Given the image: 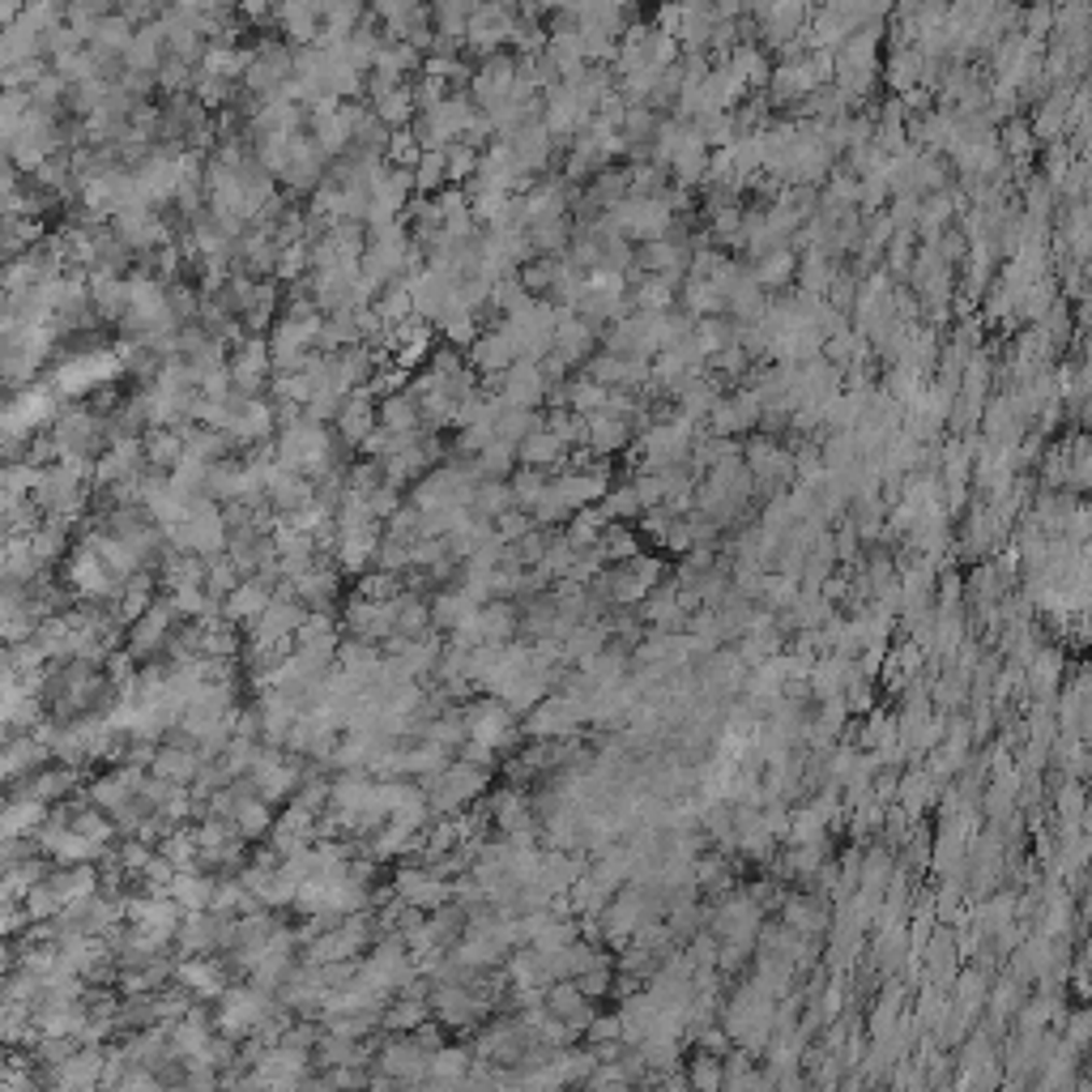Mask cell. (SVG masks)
<instances>
[{
    "instance_id": "43",
    "label": "cell",
    "mask_w": 1092,
    "mask_h": 1092,
    "mask_svg": "<svg viewBox=\"0 0 1092 1092\" xmlns=\"http://www.w3.org/2000/svg\"><path fill=\"white\" fill-rule=\"evenodd\" d=\"M419 158H423L419 132H414V128H393L388 150H384V162H388V167H419Z\"/></svg>"
},
{
    "instance_id": "33",
    "label": "cell",
    "mask_w": 1092,
    "mask_h": 1092,
    "mask_svg": "<svg viewBox=\"0 0 1092 1092\" xmlns=\"http://www.w3.org/2000/svg\"><path fill=\"white\" fill-rule=\"evenodd\" d=\"M414 188L423 197H436L440 188H449V158H444V150H423V158L414 167Z\"/></svg>"
},
{
    "instance_id": "15",
    "label": "cell",
    "mask_w": 1092,
    "mask_h": 1092,
    "mask_svg": "<svg viewBox=\"0 0 1092 1092\" xmlns=\"http://www.w3.org/2000/svg\"><path fill=\"white\" fill-rule=\"evenodd\" d=\"M90 303L99 312L103 325H120L128 316V282L124 278H108V273H90Z\"/></svg>"
},
{
    "instance_id": "39",
    "label": "cell",
    "mask_w": 1092,
    "mask_h": 1092,
    "mask_svg": "<svg viewBox=\"0 0 1092 1092\" xmlns=\"http://www.w3.org/2000/svg\"><path fill=\"white\" fill-rule=\"evenodd\" d=\"M260 751H265V742H260V738L231 734V742H227V751H223V764L231 768V777H252V768H256Z\"/></svg>"
},
{
    "instance_id": "10",
    "label": "cell",
    "mask_w": 1092,
    "mask_h": 1092,
    "mask_svg": "<svg viewBox=\"0 0 1092 1092\" xmlns=\"http://www.w3.org/2000/svg\"><path fill=\"white\" fill-rule=\"evenodd\" d=\"M47 883L65 896V905L69 900H86V896H95V892H103V870H99V862H73V866H52V875H47Z\"/></svg>"
},
{
    "instance_id": "25",
    "label": "cell",
    "mask_w": 1092,
    "mask_h": 1092,
    "mask_svg": "<svg viewBox=\"0 0 1092 1092\" xmlns=\"http://www.w3.org/2000/svg\"><path fill=\"white\" fill-rule=\"evenodd\" d=\"M610 516L602 508H577L572 516H568V525H564V538L577 547V551H585V547H598L602 542V534H607Z\"/></svg>"
},
{
    "instance_id": "41",
    "label": "cell",
    "mask_w": 1092,
    "mask_h": 1092,
    "mask_svg": "<svg viewBox=\"0 0 1092 1092\" xmlns=\"http://www.w3.org/2000/svg\"><path fill=\"white\" fill-rule=\"evenodd\" d=\"M1089 790L1072 777V781H1063L1059 785V820H1063V828H1080V820L1089 816Z\"/></svg>"
},
{
    "instance_id": "26",
    "label": "cell",
    "mask_w": 1092,
    "mask_h": 1092,
    "mask_svg": "<svg viewBox=\"0 0 1092 1092\" xmlns=\"http://www.w3.org/2000/svg\"><path fill=\"white\" fill-rule=\"evenodd\" d=\"M892 870H896V850H892L888 841H875L870 850H862V888H866V892L883 896Z\"/></svg>"
},
{
    "instance_id": "56",
    "label": "cell",
    "mask_w": 1092,
    "mask_h": 1092,
    "mask_svg": "<svg viewBox=\"0 0 1092 1092\" xmlns=\"http://www.w3.org/2000/svg\"><path fill=\"white\" fill-rule=\"evenodd\" d=\"M457 760L479 764V768H486V772H495V768H499V751H495L491 742H483V738H466V747L457 751Z\"/></svg>"
},
{
    "instance_id": "48",
    "label": "cell",
    "mask_w": 1092,
    "mask_h": 1092,
    "mask_svg": "<svg viewBox=\"0 0 1092 1092\" xmlns=\"http://www.w3.org/2000/svg\"><path fill=\"white\" fill-rule=\"evenodd\" d=\"M355 594L375 598V602H388V598L401 594V577H397V572H384V568H367V572H359V581H355Z\"/></svg>"
},
{
    "instance_id": "22",
    "label": "cell",
    "mask_w": 1092,
    "mask_h": 1092,
    "mask_svg": "<svg viewBox=\"0 0 1092 1092\" xmlns=\"http://www.w3.org/2000/svg\"><path fill=\"white\" fill-rule=\"evenodd\" d=\"M538 427H547V419H542L534 406H508V401H499V414H495V436H499V440L521 444V440L534 436Z\"/></svg>"
},
{
    "instance_id": "46",
    "label": "cell",
    "mask_w": 1092,
    "mask_h": 1092,
    "mask_svg": "<svg viewBox=\"0 0 1092 1092\" xmlns=\"http://www.w3.org/2000/svg\"><path fill=\"white\" fill-rule=\"evenodd\" d=\"M598 508L607 512L610 521H632V516H640V512H644V504H640V495H636V483L610 486Z\"/></svg>"
},
{
    "instance_id": "16",
    "label": "cell",
    "mask_w": 1092,
    "mask_h": 1092,
    "mask_svg": "<svg viewBox=\"0 0 1092 1092\" xmlns=\"http://www.w3.org/2000/svg\"><path fill=\"white\" fill-rule=\"evenodd\" d=\"M627 440H632V419L627 414H614V410L590 414V449L598 457H610V453L627 449Z\"/></svg>"
},
{
    "instance_id": "18",
    "label": "cell",
    "mask_w": 1092,
    "mask_h": 1092,
    "mask_svg": "<svg viewBox=\"0 0 1092 1092\" xmlns=\"http://www.w3.org/2000/svg\"><path fill=\"white\" fill-rule=\"evenodd\" d=\"M145 457L154 470H175L184 457H188V444H184V431L180 427H150L145 431Z\"/></svg>"
},
{
    "instance_id": "11",
    "label": "cell",
    "mask_w": 1092,
    "mask_h": 1092,
    "mask_svg": "<svg viewBox=\"0 0 1092 1092\" xmlns=\"http://www.w3.org/2000/svg\"><path fill=\"white\" fill-rule=\"evenodd\" d=\"M52 803H43V798H30V794H13L9 798V807H4V824H0V833L4 837H34L47 820H52Z\"/></svg>"
},
{
    "instance_id": "21",
    "label": "cell",
    "mask_w": 1092,
    "mask_h": 1092,
    "mask_svg": "<svg viewBox=\"0 0 1092 1092\" xmlns=\"http://www.w3.org/2000/svg\"><path fill=\"white\" fill-rule=\"evenodd\" d=\"M483 632L491 644H508L521 636V607L512 598H491L483 602Z\"/></svg>"
},
{
    "instance_id": "49",
    "label": "cell",
    "mask_w": 1092,
    "mask_h": 1092,
    "mask_svg": "<svg viewBox=\"0 0 1092 1092\" xmlns=\"http://www.w3.org/2000/svg\"><path fill=\"white\" fill-rule=\"evenodd\" d=\"M22 905H26V913H30L34 922H52V918L65 909V896H60V892L43 879V883H34V888L26 892V900H22Z\"/></svg>"
},
{
    "instance_id": "36",
    "label": "cell",
    "mask_w": 1092,
    "mask_h": 1092,
    "mask_svg": "<svg viewBox=\"0 0 1092 1092\" xmlns=\"http://www.w3.org/2000/svg\"><path fill=\"white\" fill-rule=\"evenodd\" d=\"M670 299H675V282L662 278V273H649V278L632 290V308H640V312H666Z\"/></svg>"
},
{
    "instance_id": "37",
    "label": "cell",
    "mask_w": 1092,
    "mask_h": 1092,
    "mask_svg": "<svg viewBox=\"0 0 1092 1092\" xmlns=\"http://www.w3.org/2000/svg\"><path fill=\"white\" fill-rule=\"evenodd\" d=\"M598 547H602V555H607L610 564H623V559H636V555H640V534L627 529V521H610Z\"/></svg>"
},
{
    "instance_id": "27",
    "label": "cell",
    "mask_w": 1092,
    "mask_h": 1092,
    "mask_svg": "<svg viewBox=\"0 0 1092 1092\" xmlns=\"http://www.w3.org/2000/svg\"><path fill=\"white\" fill-rule=\"evenodd\" d=\"M371 112L388 124V128H410V124L419 120V99H414V86H397V90H388L384 99H375V103H371Z\"/></svg>"
},
{
    "instance_id": "57",
    "label": "cell",
    "mask_w": 1092,
    "mask_h": 1092,
    "mask_svg": "<svg viewBox=\"0 0 1092 1092\" xmlns=\"http://www.w3.org/2000/svg\"><path fill=\"white\" fill-rule=\"evenodd\" d=\"M414 9H419V0H371V13H375L384 26H397V22H406Z\"/></svg>"
},
{
    "instance_id": "2",
    "label": "cell",
    "mask_w": 1092,
    "mask_h": 1092,
    "mask_svg": "<svg viewBox=\"0 0 1092 1092\" xmlns=\"http://www.w3.org/2000/svg\"><path fill=\"white\" fill-rule=\"evenodd\" d=\"M393 883H397V896H401V900H410V905H419V909H427V913L440 909L444 900H453V879L436 875V870L423 866V862H397Z\"/></svg>"
},
{
    "instance_id": "40",
    "label": "cell",
    "mask_w": 1092,
    "mask_h": 1092,
    "mask_svg": "<svg viewBox=\"0 0 1092 1092\" xmlns=\"http://www.w3.org/2000/svg\"><path fill=\"white\" fill-rule=\"evenodd\" d=\"M683 308H692L696 316H718L726 308V295L709 278H692L687 290H683Z\"/></svg>"
},
{
    "instance_id": "13",
    "label": "cell",
    "mask_w": 1092,
    "mask_h": 1092,
    "mask_svg": "<svg viewBox=\"0 0 1092 1092\" xmlns=\"http://www.w3.org/2000/svg\"><path fill=\"white\" fill-rule=\"evenodd\" d=\"M564 214H568V188H564V180H534V188L525 193V227L564 218Z\"/></svg>"
},
{
    "instance_id": "53",
    "label": "cell",
    "mask_w": 1092,
    "mask_h": 1092,
    "mask_svg": "<svg viewBox=\"0 0 1092 1092\" xmlns=\"http://www.w3.org/2000/svg\"><path fill=\"white\" fill-rule=\"evenodd\" d=\"M581 990L598 1003V998H607V994H614V965H594V969H585L581 977Z\"/></svg>"
},
{
    "instance_id": "32",
    "label": "cell",
    "mask_w": 1092,
    "mask_h": 1092,
    "mask_svg": "<svg viewBox=\"0 0 1092 1092\" xmlns=\"http://www.w3.org/2000/svg\"><path fill=\"white\" fill-rule=\"evenodd\" d=\"M444 158H449V184H457V188H466L483 167V150L470 145V141H453L444 150Z\"/></svg>"
},
{
    "instance_id": "58",
    "label": "cell",
    "mask_w": 1092,
    "mask_h": 1092,
    "mask_svg": "<svg viewBox=\"0 0 1092 1092\" xmlns=\"http://www.w3.org/2000/svg\"><path fill=\"white\" fill-rule=\"evenodd\" d=\"M1067 1046H1072V1050H1089L1092 1046V1011H1076V1016H1072Z\"/></svg>"
},
{
    "instance_id": "50",
    "label": "cell",
    "mask_w": 1092,
    "mask_h": 1092,
    "mask_svg": "<svg viewBox=\"0 0 1092 1092\" xmlns=\"http://www.w3.org/2000/svg\"><path fill=\"white\" fill-rule=\"evenodd\" d=\"M572 559H577V547L564 538V529H559V534H551V547H547V555H542V568H547L555 581H564V577H568V568H572Z\"/></svg>"
},
{
    "instance_id": "5",
    "label": "cell",
    "mask_w": 1092,
    "mask_h": 1092,
    "mask_svg": "<svg viewBox=\"0 0 1092 1092\" xmlns=\"http://www.w3.org/2000/svg\"><path fill=\"white\" fill-rule=\"evenodd\" d=\"M175 981H180V985H188L197 998L218 1003V998H223V990L231 985V973H227V965H223V956H218V952H214V956H180Z\"/></svg>"
},
{
    "instance_id": "47",
    "label": "cell",
    "mask_w": 1092,
    "mask_h": 1092,
    "mask_svg": "<svg viewBox=\"0 0 1092 1092\" xmlns=\"http://www.w3.org/2000/svg\"><path fill=\"white\" fill-rule=\"evenodd\" d=\"M303 273H312V243L308 240L286 243V247L278 252V273H273V278H282V282H299Z\"/></svg>"
},
{
    "instance_id": "6",
    "label": "cell",
    "mask_w": 1092,
    "mask_h": 1092,
    "mask_svg": "<svg viewBox=\"0 0 1092 1092\" xmlns=\"http://www.w3.org/2000/svg\"><path fill=\"white\" fill-rule=\"evenodd\" d=\"M52 747L34 734V729H17V734H4V781H17V777H30L39 772L43 764H52Z\"/></svg>"
},
{
    "instance_id": "24",
    "label": "cell",
    "mask_w": 1092,
    "mask_h": 1092,
    "mask_svg": "<svg viewBox=\"0 0 1092 1092\" xmlns=\"http://www.w3.org/2000/svg\"><path fill=\"white\" fill-rule=\"evenodd\" d=\"M52 866L56 862H47V853H34L17 866H4V900H26V892L52 875Z\"/></svg>"
},
{
    "instance_id": "29",
    "label": "cell",
    "mask_w": 1092,
    "mask_h": 1092,
    "mask_svg": "<svg viewBox=\"0 0 1092 1092\" xmlns=\"http://www.w3.org/2000/svg\"><path fill=\"white\" fill-rule=\"evenodd\" d=\"M559 260H564V256H534V260H525V265L516 269L521 286H525L534 299H547V295L555 290V282H559Z\"/></svg>"
},
{
    "instance_id": "23",
    "label": "cell",
    "mask_w": 1092,
    "mask_h": 1092,
    "mask_svg": "<svg viewBox=\"0 0 1092 1092\" xmlns=\"http://www.w3.org/2000/svg\"><path fill=\"white\" fill-rule=\"evenodd\" d=\"M423 1020H431V1003L414 994H393L384 1003V1033H414Z\"/></svg>"
},
{
    "instance_id": "31",
    "label": "cell",
    "mask_w": 1092,
    "mask_h": 1092,
    "mask_svg": "<svg viewBox=\"0 0 1092 1092\" xmlns=\"http://www.w3.org/2000/svg\"><path fill=\"white\" fill-rule=\"evenodd\" d=\"M86 794H90V803H95V807H103V811H116V807H124V803L132 798V790L124 785L116 768L86 777Z\"/></svg>"
},
{
    "instance_id": "12",
    "label": "cell",
    "mask_w": 1092,
    "mask_h": 1092,
    "mask_svg": "<svg viewBox=\"0 0 1092 1092\" xmlns=\"http://www.w3.org/2000/svg\"><path fill=\"white\" fill-rule=\"evenodd\" d=\"M470 1063H474V1050L462 1046V1041H444L436 1054H431V1067H427V1084H440V1089H462L466 1076H470Z\"/></svg>"
},
{
    "instance_id": "9",
    "label": "cell",
    "mask_w": 1092,
    "mask_h": 1092,
    "mask_svg": "<svg viewBox=\"0 0 1092 1092\" xmlns=\"http://www.w3.org/2000/svg\"><path fill=\"white\" fill-rule=\"evenodd\" d=\"M269 602H273V585H265L260 577H243L240 590H231V594H227L223 614H227L236 627H252V623L265 614Z\"/></svg>"
},
{
    "instance_id": "17",
    "label": "cell",
    "mask_w": 1092,
    "mask_h": 1092,
    "mask_svg": "<svg viewBox=\"0 0 1092 1092\" xmlns=\"http://www.w3.org/2000/svg\"><path fill=\"white\" fill-rule=\"evenodd\" d=\"M214 888H218V875H214V870H201V866L180 870V875L171 879V896L184 905V913L210 909V905H214Z\"/></svg>"
},
{
    "instance_id": "52",
    "label": "cell",
    "mask_w": 1092,
    "mask_h": 1092,
    "mask_svg": "<svg viewBox=\"0 0 1092 1092\" xmlns=\"http://www.w3.org/2000/svg\"><path fill=\"white\" fill-rule=\"evenodd\" d=\"M367 504H371V512H375L380 521H388V516H393V512L406 504V491H401V486H393L388 479H384V483H380L375 491H371V495H367Z\"/></svg>"
},
{
    "instance_id": "44",
    "label": "cell",
    "mask_w": 1092,
    "mask_h": 1092,
    "mask_svg": "<svg viewBox=\"0 0 1092 1092\" xmlns=\"http://www.w3.org/2000/svg\"><path fill=\"white\" fill-rule=\"evenodd\" d=\"M214 1033L218 1029H205V1024H193V1020H175L171 1024V1046L188 1059V1054H205L210 1050V1041H214Z\"/></svg>"
},
{
    "instance_id": "14",
    "label": "cell",
    "mask_w": 1092,
    "mask_h": 1092,
    "mask_svg": "<svg viewBox=\"0 0 1092 1092\" xmlns=\"http://www.w3.org/2000/svg\"><path fill=\"white\" fill-rule=\"evenodd\" d=\"M516 457H521V466H538V470H564V462H568V444L551 431V427H538L534 436H525L521 444H516Z\"/></svg>"
},
{
    "instance_id": "19",
    "label": "cell",
    "mask_w": 1092,
    "mask_h": 1092,
    "mask_svg": "<svg viewBox=\"0 0 1092 1092\" xmlns=\"http://www.w3.org/2000/svg\"><path fill=\"white\" fill-rule=\"evenodd\" d=\"M380 423H384V427H393V431H423L419 393H414V388H401V393L380 397Z\"/></svg>"
},
{
    "instance_id": "55",
    "label": "cell",
    "mask_w": 1092,
    "mask_h": 1092,
    "mask_svg": "<svg viewBox=\"0 0 1092 1092\" xmlns=\"http://www.w3.org/2000/svg\"><path fill=\"white\" fill-rule=\"evenodd\" d=\"M410 555H414V568H431V564H440L449 555V538H414Z\"/></svg>"
},
{
    "instance_id": "54",
    "label": "cell",
    "mask_w": 1092,
    "mask_h": 1092,
    "mask_svg": "<svg viewBox=\"0 0 1092 1092\" xmlns=\"http://www.w3.org/2000/svg\"><path fill=\"white\" fill-rule=\"evenodd\" d=\"M607 1041H623V1016H594V1024L585 1029V1046H607Z\"/></svg>"
},
{
    "instance_id": "38",
    "label": "cell",
    "mask_w": 1092,
    "mask_h": 1092,
    "mask_svg": "<svg viewBox=\"0 0 1092 1092\" xmlns=\"http://www.w3.org/2000/svg\"><path fill=\"white\" fill-rule=\"evenodd\" d=\"M551 470H538V466H516L512 474H508V483H512V491H516V504L521 508H534L538 504V495L551 486Z\"/></svg>"
},
{
    "instance_id": "20",
    "label": "cell",
    "mask_w": 1092,
    "mask_h": 1092,
    "mask_svg": "<svg viewBox=\"0 0 1092 1092\" xmlns=\"http://www.w3.org/2000/svg\"><path fill=\"white\" fill-rule=\"evenodd\" d=\"M236 828H240L243 837L256 846V841H265L269 833H273V824H278V807L273 803H265L260 794H247L240 803V811H236V820H231Z\"/></svg>"
},
{
    "instance_id": "51",
    "label": "cell",
    "mask_w": 1092,
    "mask_h": 1092,
    "mask_svg": "<svg viewBox=\"0 0 1092 1092\" xmlns=\"http://www.w3.org/2000/svg\"><path fill=\"white\" fill-rule=\"evenodd\" d=\"M538 521H534V512L529 508H508L504 516H495V534L504 538V542H516L521 534H529Z\"/></svg>"
},
{
    "instance_id": "45",
    "label": "cell",
    "mask_w": 1092,
    "mask_h": 1092,
    "mask_svg": "<svg viewBox=\"0 0 1092 1092\" xmlns=\"http://www.w3.org/2000/svg\"><path fill=\"white\" fill-rule=\"evenodd\" d=\"M794 269H798V260H794L785 247H772V252H764V256H760V273H755V282H760V286H785V282L794 278Z\"/></svg>"
},
{
    "instance_id": "30",
    "label": "cell",
    "mask_w": 1092,
    "mask_h": 1092,
    "mask_svg": "<svg viewBox=\"0 0 1092 1092\" xmlns=\"http://www.w3.org/2000/svg\"><path fill=\"white\" fill-rule=\"evenodd\" d=\"M470 508L479 512V516H504L508 508H521L516 504V491H512V483L508 479H483L479 483V491H474V499H470Z\"/></svg>"
},
{
    "instance_id": "7",
    "label": "cell",
    "mask_w": 1092,
    "mask_h": 1092,
    "mask_svg": "<svg viewBox=\"0 0 1092 1092\" xmlns=\"http://www.w3.org/2000/svg\"><path fill=\"white\" fill-rule=\"evenodd\" d=\"M781 922L790 931H798V935L820 939V935L833 931V909H828V900L820 892H811V896H785L781 900Z\"/></svg>"
},
{
    "instance_id": "8",
    "label": "cell",
    "mask_w": 1092,
    "mask_h": 1092,
    "mask_svg": "<svg viewBox=\"0 0 1092 1092\" xmlns=\"http://www.w3.org/2000/svg\"><path fill=\"white\" fill-rule=\"evenodd\" d=\"M939 794H944V785L931 777V768L926 764H918V768H905L900 772V785H896V803L913 816V820H922L935 803H939Z\"/></svg>"
},
{
    "instance_id": "4",
    "label": "cell",
    "mask_w": 1092,
    "mask_h": 1092,
    "mask_svg": "<svg viewBox=\"0 0 1092 1092\" xmlns=\"http://www.w3.org/2000/svg\"><path fill=\"white\" fill-rule=\"evenodd\" d=\"M547 1007H551V1011H555V1016H559V1020H564L577 1037H581V1033L594 1024V1016H598V1011H594V998L581 990V981H577V977H559V981H551V990H547Z\"/></svg>"
},
{
    "instance_id": "28",
    "label": "cell",
    "mask_w": 1092,
    "mask_h": 1092,
    "mask_svg": "<svg viewBox=\"0 0 1092 1092\" xmlns=\"http://www.w3.org/2000/svg\"><path fill=\"white\" fill-rule=\"evenodd\" d=\"M900 738V722H896V713H888V709H870L866 718H862V729H857V747L862 751H883V747H892Z\"/></svg>"
},
{
    "instance_id": "35",
    "label": "cell",
    "mask_w": 1092,
    "mask_h": 1092,
    "mask_svg": "<svg viewBox=\"0 0 1092 1092\" xmlns=\"http://www.w3.org/2000/svg\"><path fill=\"white\" fill-rule=\"evenodd\" d=\"M529 231V243H534V252L538 256H564L568 252V218H551V223H534V227H525Z\"/></svg>"
},
{
    "instance_id": "3",
    "label": "cell",
    "mask_w": 1092,
    "mask_h": 1092,
    "mask_svg": "<svg viewBox=\"0 0 1092 1092\" xmlns=\"http://www.w3.org/2000/svg\"><path fill=\"white\" fill-rule=\"evenodd\" d=\"M470 355V364L479 367L483 375L491 371H508V367L521 359V338H516V329L508 325V321H499V325H491L479 334V342L466 351Z\"/></svg>"
},
{
    "instance_id": "1",
    "label": "cell",
    "mask_w": 1092,
    "mask_h": 1092,
    "mask_svg": "<svg viewBox=\"0 0 1092 1092\" xmlns=\"http://www.w3.org/2000/svg\"><path fill=\"white\" fill-rule=\"evenodd\" d=\"M375 1072H388L401 1089L406 1084H427V1067H431V1050L414 1037V1033H380L375 1046Z\"/></svg>"
},
{
    "instance_id": "34",
    "label": "cell",
    "mask_w": 1092,
    "mask_h": 1092,
    "mask_svg": "<svg viewBox=\"0 0 1092 1092\" xmlns=\"http://www.w3.org/2000/svg\"><path fill=\"white\" fill-rule=\"evenodd\" d=\"M687 1080H692V1089H726V1054H713V1050H700L696 1059H692V1067H687Z\"/></svg>"
},
{
    "instance_id": "42",
    "label": "cell",
    "mask_w": 1092,
    "mask_h": 1092,
    "mask_svg": "<svg viewBox=\"0 0 1092 1092\" xmlns=\"http://www.w3.org/2000/svg\"><path fill=\"white\" fill-rule=\"evenodd\" d=\"M243 572L236 568V559L223 551V555H210V577H205V590L218 598V602H227V594L231 590H240Z\"/></svg>"
}]
</instances>
